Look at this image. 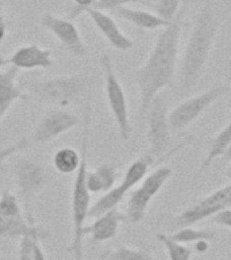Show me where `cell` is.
<instances>
[{
	"mask_svg": "<svg viewBox=\"0 0 231 260\" xmlns=\"http://www.w3.org/2000/svg\"><path fill=\"white\" fill-rule=\"evenodd\" d=\"M184 7L185 6H182L173 22L162 27L147 60L134 72V80L139 88L142 114H146L150 103L161 89L173 84L177 68L178 42L182 28Z\"/></svg>",
	"mask_w": 231,
	"mask_h": 260,
	"instance_id": "obj_1",
	"label": "cell"
},
{
	"mask_svg": "<svg viewBox=\"0 0 231 260\" xmlns=\"http://www.w3.org/2000/svg\"><path fill=\"white\" fill-rule=\"evenodd\" d=\"M219 20L214 12L212 4L207 3L195 20L182 53L181 67L178 72L180 92L186 93L198 84L203 68L210 57L218 32Z\"/></svg>",
	"mask_w": 231,
	"mask_h": 260,
	"instance_id": "obj_2",
	"label": "cell"
},
{
	"mask_svg": "<svg viewBox=\"0 0 231 260\" xmlns=\"http://www.w3.org/2000/svg\"><path fill=\"white\" fill-rule=\"evenodd\" d=\"M89 119H91V107L87 106L84 121V132L81 140V161L76 171V178L72 188V243L68 251L74 260H84V228L85 219L89 217L91 209V192L87 186V172H88V141H89Z\"/></svg>",
	"mask_w": 231,
	"mask_h": 260,
	"instance_id": "obj_3",
	"label": "cell"
},
{
	"mask_svg": "<svg viewBox=\"0 0 231 260\" xmlns=\"http://www.w3.org/2000/svg\"><path fill=\"white\" fill-rule=\"evenodd\" d=\"M88 84L89 77L87 75L76 73L35 83H24L22 88L28 93V96L40 103L65 107L70 105L77 96H80Z\"/></svg>",
	"mask_w": 231,
	"mask_h": 260,
	"instance_id": "obj_4",
	"label": "cell"
},
{
	"mask_svg": "<svg viewBox=\"0 0 231 260\" xmlns=\"http://www.w3.org/2000/svg\"><path fill=\"white\" fill-rule=\"evenodd\" d=\"M11 170L15 176L24 217L28 222L35 225L34 205L38 195L48 184V172L42 164L28 157L16 158L12 162Z\"/></svg>",
	"mask_w": 231,
	"mask_h": 260,
	"instance_id": "obj_5",
	"label": "cell"
},
{
	"mask_svg": "<svg viewBox=\"0 0 231 260\" xmlns=\"http://www.w3.org/2000/svg\"><path fill=\"white\" fill-rule=\"evenodd\" d=\"M170 176H172V168L162 166L153 171L151 174L146 175L145 179L141 182V186L130 191L127 209H126V218L130 222L139 223L145 218L149 203L160 192Z\"/></svg>",
	"mask_w": 231,
	"mask_h": 260,
	"instance_id": "obj_6",
	"label": "cell"
},
{
	"mask_svg": "<svg viewBox=\"0 0 231 260\" xmlns=\"http://www.w3.org/2000/svg\"><path fill=\"white\" fill-rule=\"evenodd\" d=\"M101 67L104 71L105 96L108 102L109 111L117 122L121 138L123 141H129L130 134H131V122H130L129 106H127L125 89L113 72L112 62L108 56L101 57Z\"/></svg>",
	"mask_w": 231,
	"mask_h": 260,
	"instance_id": "obj_7",
	"label": "cell"
},
{
	"mask_svg": "<svg viewBox=\"0 0 231 260\" xmlns=\"http://www.w3.org/2000/svg\"><path fill=\"white\" fill-rule=\"evenodd\" d=\"M147 115V141L150 148L147 153L156 160L169 149L170 145V125L168 114V102L161 95H157L150 103L146 111Z\"/></svg>",
	"mask_w": 231,
	"mask_h": 260,
	"instance_id": "obj_8",
	"label": "cell"
},
{
	"mask_svg": "<svg viewBox=\"0 0 231 260\" xmlns=\"http://www.w3.org/2000/svg\"><path fill=\"white\" fill-rule=\"evenodd\" d=\"M227 207H231V183L220 187L202 201L186 207L185 210H182L180 214L174 217L172 226L176 231L180 228L192 226Z\"/></svg>",
	"mask_w": 231,
	"mask_h": 260,
	"instance_id": "obj_9",
	"label": "cell"
},
{
	"mask_svg": "<svg viewBox=\"0 0 231 260\" xmlns=\"http://www.w3.org/2000/svg\"><path fill=\"white\" fill-rule=\"evenodd\" d=\"M226 88L223 85H216L199 93L196 96L188 98L177 105L169 113V125L172 132H180L189 126L198 117H200L215 101L224 93Z\"/></svg>",
	"mask_w": 231,
	"mask_h": 260,
	"instance_id": "obj_10",
	"label": "cell"
},
{
	"mask_svg": "<svg viewBox=\"0 0 231 260\" xmlns=\"http://www.w3.org/2000/svg\"><path fill=\"white\" fill-rule=\"evenodd\" d=\"M41 24L45 28H48L53 36L56 37L61 46L66 49L73 56L84 58L88 54V49L85 46L81 32L76 23L69 18H61V16L53 15V14H45L41 18Z\"/></svg>",
	"mask_w": 231,
	"mask_h": 260,
	"instance_id": "obj_11",
	"label": "cell"
},
{
	"mask_svg": "<svg viewBox=\"0 0 231 260\" xmlns=\"http://www.w3.org/2000/svg\"><path fill=\"white\" fill-rule=\"evenodd\" d=\"M80 123V118L62 107H54L45 114L34 129L32 140L38 144H46L61 134L66 133Z\"/></svg>",
	"mask_w": 231,
	"mask_h": 260,
	"instance_id": "obj_12",
	"label": "cell"
},
{
	"mask_svg": "<svg viewBox=\"0 0 231 260\" xmlns=\"http://www.w3.org/2000/svg\"><path fill=\"white\" fill-rule=\"evenodd\" d=\"M84 12L88 14V16L93 22V24L96 26L97 30L101 32V36L104 37L107 42L113 49L126 52V50H130V49L134 48L133 40L129 38L125 32L122 31L112 16L105 14L101 10H96V8L93 7L87 8Z\"/></svg>",
	"mask_w": 231,
	"mask_h": 260,
	"instance_id": "obj_13",
	"label": "cell"
},
{
	"mask_svg": "<svg viewBox=\"0 0 231 260\" xmlns=\"http://www.w3.org/2000/svg\"><path fill=\"white\" fill-rule=\"evenodd\" d=\"M6 64L18 69H48L54 64L52 50L38 44L20 46L6 60Z\"/></svg>",
	"mask_w": 231,
	"mask_h": 260,
	"instance_id": "obj_14",
	"label": "cell"
},
{
	"mask_svg": "<svg viewBox=\"0 0 231 260\" xmlns=\"http://www.w3.org/2000/svg\"><path fill=\"white\" fill-rule=\"evenodd\" d=\"M26 236H35L40 240H45L50 237V232L45 228L32 225L24 217L0 215V239L15 241Z\"/></svg>",
	"mask_w": 231,
	"mask_h": 260,
	"instance_id": "obj_15",
	"label": "cell"
},
{
	"mask_svg": "<svg viewBox=\"0 0 231 260\" xmlns=\"http://www.w3.org/2000/svg\"><path fill=\"white\" fill-rule=\"evenodd\" d=\"M122 221H123V214L118 210V207H115L112 210L96 217L91 225L85 226L84 237L89 236V239L93 243H105L117 236Z\"/></svg>",
	"mask_w": 231,
	"mask_h": 260,
	"instance_id": "obj_16",
	"label": "cell"
},
{
	"mask_svg": "<svg viewBox=\"0 0 231 260\" xmlns=\"http://www.w3.org/2000/svg\"><path fill=\"white\" fill-rule=\"evenodd\" d=\"M18 71L15 67L0 71V121L16 101L30 98L22 85L16 83Z\"/></svg>",
	"mask_w": 231,
	"mask_h": 260,
	"instance_id": "obj_17",
	"label": "cell"
},
{
	"mask_svg": "<svg viewBox=\"0 0 231 260\" xmlns=\"http://www.w3.org/2000/svg\"><path fill=\"white\" fill-rule=\"evenodd\" d=\"M118 168L111 162H103L95 170L87 172V186L91 194L107 192L115 187Z\"/></svg>",
	"mask_w": 231,
	"mask_h": 260,
	"instance_id": "obj_18",
	"label": "cell"
},
{
	"mask_svg": "<svg viewBox=\"0 0 231 260\" xmlns=\"http://www.w3.org/2000/svg\"><path fill=\"white\" fill-rule=\"evenodd\" d=\"M113 14L118 18H121V19L134 24L135 27L141 28V30H154V28L165 27V26L169 24L166 23L164 19H161L160 16L156 15V14H151L149 11H142V10H135V8H130L127 6L113 10Z\"/></svg>",
	"mask_w": 231,
	"mask_h": 260,
	"instance_id": "obj_19",
	"label": "cell"
},
{
	"mask_svg": "<svg viewBox=\"0 0 231 260\" xmlns=\"http://www.w3.org/2000/svg\"><path fill=\"white\" fill-rule=\"evenodd\" d=\"M154 161H157V160L151 154L147 153V152L145 154H142L141 157H138L135 161L131 162L129 168L126 170L123 179H122L121 182L122 186L130 192L134 187L139 184L145 179V176L147 175V171H149V167Z\"/></svg>",
	"mask_w": 231,
	"mask_h": 260,
	"instance_id": "obj_20",
	"label": "cell"
},
{
	"mask_svg": "<svg viewBox=\"0 0 231 260\" xmlns=\"http://www.w3.org/2000/svg\"><path fill=\"white\" fill-rule=\"evenodd\" d=\"M231 145V121L223 127L219 133H216L214 137L211 138L210 148H208V153L206 158L203 160L200 171L206 170L211 166V162L216 160V158H222L223 154L226 153L227 149Z\"/></svg>",
	"mask_w": 231,
	"mask_h": 260,
	"instance_id": "obj_21",
	"label": "cell"
},
{
	"mask_svg": "<svg viewBox=\"0 0 231 260\" xmlns=\"http://www.w3.org/2000/svg\"><path fill=\"white\" fill-rule=\"evenodd\" d=\"M127 194H129V191L126 190L122 184H118V186L112 187L111 190L101 195L100 198L97 199L93 205H91L89 217L96 218L99 215L104 214V213H107V211L109 210H112V209L118 207V205L123 201V198H125Z\"/></svg>",
	"mask_w": 231,
	"mask_h": 260,
	"instance_id": "obj_22",
	"label": "cell"
},
{
	"mask_svg": "<svg viewBox=\"0 0 231 260\" xmlns=\"http://www.w3.org/2000/svg\"><path fill=\"white\" fill-rule=\"evenodd\" d=\"M81 161V153L70 146H64L57 150L53 156L54 170L61 175L76 174Z\"/></svg>",
	"mask_w": 231,
	"mask_h": 260,
	"instance_id": "obj_23",
	"label": "cell"
},
{
	"mask_svg": "<svg viewBox=\"0 0 231 260\" xmlns=\"http://www.w3.org/2000/svg\"><path fill=\"white\" fill-rule=\"evenodd\" d=\"M103 260H156L147 249L118 245L113 251L103 255Z\"/></svg>",
	"mask_w": 231,
	"mask_h": 260,
	"instance_id": "obj_24",
	"label": "cell"
},
{
	"mask_svg": "<svg viewBox=\"0 0 231 260\" xmlns=\"http://www.w3.org/2000/svg\"><path fill=\"white\" fill-rule=\"evenodd\" d=\"M157 239L165 248L166 253L169 256V260H190V257H192V249L186 247L185 244L174 241L169 235L158 233Z\"/></svg>",
	"mask_w": 231,
	"mask_h": 260,
	"instance_id": "obj_25",
	"label": "cell"
},
{
	"mask_svg": "<svg viewBox=\"0 0 231 260\" xmlns=\"http://www.w3.org/2000/svg\"><path fill=\"white\" fill-rule=\"evenodd\" d=\"M174 241L181 244H192L196 243L199 240H215V233L211 231H206V229H195L192 226H184L173 232L172 235H169Z\"/></svg>",
	"mask_w": 231,
	"mask_h": 260,
	"instance_id": "obj_26",
	"label": "cell"
},
{
	"mask_svg": "<svg viewBox=\"0 0 231 260\" xmlns=\"http://www.w3.org/2000/svg\"><path fill=\"white\" fill-rule=\"evenodd\" d=\"M0 215H4V217H24L23 210L20 207L19 198L7 190H3L2 194H0Z\"/></svg>",
	"mask_w": 231,
	"mask_h": 260,
	"instance_id": "obj_27",
	"label": "cell"
},
{
	"mask_svg": "<svg viewBox=\"0 0 231 260\" xmlns=\"http://www.w3.org/2000/svg\"><path fill=\"white\" fill-rule=\"evenodd\" d=\"M181 3L182 0H157L154 4L156 15L165 20L166 23H170L181 10Z\"/></svg>",
	"mask_w": 231,
	"mask_h": 260,
	"instance_id": "obj_28",
	"label": "cell"
},
{
	"mask_svg": "<svg viewBox=\"0 0 231 260\" xmlns=\"http://www.w3.org/2000/svg\"><path fill=\"white\" fill-rule=\"evenodd\" d=\"M19 260H34L36 244L41 240L35 236H26L19 240Z\"/></svg>",
	"mask_w": 231,
	"mask_h": 260,
	"instance_id": "obj_29",
	"label": "cell"
},
{
	"mask_svg": "<svg viewBox=\"0 0 231 260\" xmlns=\"http://www.w3.org/2000/svg\"><path fill=\"white\" fill-rule=\"evenodd\" d=\"M27 145V138H22L19 141L14 142L11 145H8L6 146V148H3V149H0V172H3L4 171V164L7 161V158H10L15 153L20 152V150H23Z\"/></svg>",
	"mask_w": 231,
	"mask_h": 260,
	"instance_id": "obj_30",
	"label": "cell"
},
{
	"mask_svg": "<svg viewBox=\"0 0 231 260\" xmlns=\"http://www.w3.org/2000/svg\"><path fill=\"white\" fill-rule=\"evenodd\" d=\"M133 3L143 4L145 0H97L92 7L96 8V10H101V11H105V10H112L113 11L117 8L125 7V6H129V4Z\"/></svg>",
	"mask_w": 231,
	"mask_h": 260,
	"instance_id": "obj_31",
	"label": "cell"
},
{
	"mask_svg": "<svg viewBox=\"0 0 231 260\" xmlns=\"http://www.w3.org/2000/svg\"><path fill=\"white\" fill-rule=\"evenodd\" d=\"M210 221L214 225L231 229V207H227V209H223V210L218 211L216 214L210 217Z\"/></svg>",
	"mask_w": 231,
	"mask_h": 260,
	"instance_id": "obj_32",
	"label": "cell"
},
{
	"mask_svg": "<svg viewBox=\"0 0 231 260\" xmlns=\"http://www.w3.org/2000/svg\"><path fill=\"white\" fill-rule=\"evenodd\" d=\"M72 2L74 3V6L69 10L66 18L74 20L77 16L80 15V14H83L87 8L92 7L96 0H72Z\"/></svg>",
	"mask_w": 231,
	"mask_h": 260,
	"instance_id": "obj_33",
	"label": "cell"
},
{
	"mask_svg": "<svg viewBox=\"0 0 231 260\" xmlns=\"http://www.w3.org/2000/svg\"><path fill=\"white\" fill-rule=\"evenodd\" d=\"M6 31H7V23H6V19H4V16L0 12V44H2V41L6 37Z\"/></svg>",
	"mask_w": 231,
	"mask_h": 260,
	"instance_id": "obj_34",
	"label": "cell"
},
{
	"mask_svg": "<svg viewBox=\"0 0 231 260\" xmlns=\"http://www.w3.org/2000/svg\"><path fill=\"white\" fill-rule=\"evenodd\" d=\"M34 260H48L46 259V256H45L44 249L41 248L40 243L36 244V247H35V255H34Z\"/></svg>",
	"mask_w": 231,
	"mask_h": 260,
	"instance_id": "obj_35",
	"label": "cell"
},
{
	"mask_svg": "<svg viewBox=\"0 0 231 260\" xmlns=\"http://www.w3.org/2000/svg\"><path fill=\"white\" fill-rule=\"evenodd\" d=\"M208 248V240H199L196 241V251L198 252H206Z\"/></svg>",
	"mask_w": 231,
	"mask_h": 260,
	"instance_id": "obj_36",
	"label": "cell"
},
{
	"mask_svg": "<svg viewBox=\"0 0 231 260\" xmlns=\"http://www.w3.org/2000/svg\"><path fill=\"white\" fill-rule=\"evenodd\" d=\"M222 160H223V161H224V162H231V145H230V148L227 149L226 153L223 154Z\"/></svg>",
	"mask_w": 231,
	"mask_h": 260,
	"instance_id": "obj_37",
	"label": "cell"
},
{
	"mask_svg": "<svg viewBox=\"0 0 231 260\" xmlns=\"http://www.w3.org/2000/svg\"><path fill=\"white\" fill-rule=\"evenodd\" d=\"M223 8L226 12H231V0H223Z\"/></svg>",
	"mask_w": 231,
	"mask_h": 260,
	"instance_id": "obj_38",
	"label": "cell"
},
{
	"mask_svg": "<svg viewBox=\"0 0 231 260\" xmlns=\"http://www.w3.org/2000/svg\"><path fill=\"white\" fill-rule=\"evenodd\" d=\"M226 175L228 176V178H231V162H228V167H227V170H226Z\"/></svg>",
	"mask_w": 231,
	"mask_h": 260,
	"instance_id": "obj_39",
	"label": "cell"
},
{
	"mask_svg": "<svg viewBox=\"0 0 231 260\" xmlns=\"http://www.w3.org/2000/svg\"><path fill=\"white\" fill-rule=\"evenodd\" d=\"M6 248V244H4V240L0 239V249H4Z\"/></svg>",
	"mask_w": 231,
	"mask_h": 260,
	"instance_id": "obj_40",
	"label": "cell"
},
{
	"mask_svg": "<svg viewBox=\"0 0 231 260\" xmlns=\"http://www.w3.org/2000/svg\"><path fill=\"white\" fill-rule=\"evenodd\" d=\"M3 65H6V60H4L3 57H0V67H3Z\"/></svg>",
	"mask_w": 231,
	"mask_h": 260,
	"instance_id": "obj_41",
	"label": "cell"
},
{
	"mask_svg": "<svg viewBox=\"0 0 231 260\" xmlns=\"http://www.w3.org/2000/svg\"><path fill=\"white\" fill-rule=\"evenodd\" d=\"M0 260H8V259H7V257H3V256L0 255Z\"/></svg>",
	"mask_w": 231,
	"mask_h": 260,
	"instance_id": "obj_42",
	"label": "cell"
},
{
	"mask_svg": "<svg viewBox=\"0 0 231 260\" xmlns=\"http://www.w3.org/2000/svg\"><path fill=\"white\" fill-rule=\"evenodd\" d=\"M230 107H231V101H230Z\"/></svg>",
	"mask_w": 231,
	"mask_h": 260,
	"instance_id": "obj_43",
	"label": "cell"
},
{
	"mask_svg": "<svg viewBox=\"0 0 231 260\" xmlns=\"http://www.w3.org/2000/svg\"><path fill=\"white\" fill-rule=\"evenodd\" d=\"M96 2H97V0H96ZM96 2H95V3H96Z\"/></svg>",
	"mask_w": 231,
	"mask_h": 260,
	"instance_id": "obj_44",
	"label": "cell"
}]
</instances>
